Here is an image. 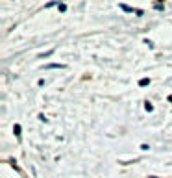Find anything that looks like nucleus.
Returning <instances> with one entry per match:
<instances>
[{
    "label": "nucleus",
    "instance_id": "nucleus-6",
    "mask_svg": "<svg viewBox=\"0 0 172 178\" xmlns=\"http://www.w3.org/2000/svg\"><path fill=\"white\" fill-rule=\"evenodd\" d=\"M57 7H59V11H65V9H67V6H65V4H57Z\"/></svg>",
    "mask_w": 172,
    "mask_h": 178
},
{
    "label": "nucleus",
    "instance_id": "nucleus-2",
    "mask_svg": "<svg viewBox=\"0 0 172 178\" xmlns=\"http://www.w3.org/2000/svg\"><path fill=\"white\" fill-rule=\"evenodd\" d=\"M65 65H61V63H50V65H46L45 69H63Z\"/></svg>",
    "mask_w": 172,
    "mask_h": 178
},
{
    "label": "nucleus",
    "instance_id": "nucleus-5",
    "mask_svg": "<svg viewBox=\"0 0 172 178\" xmlns=\"http://www.w3.org/2000/svg\"><path fill=\"white\" fill-rule=\"evenodd\" d=\"M144 108H146V112H152V109H154V106H152L150 102H146V104H144Z\"/></svg>",
    "mask_w": 172,
    "mask_h": 178
},
{
    "label": "nucleus",
    "instance_id": "nucleus-3",
    "mask_svg": "<svg viewBox=\"0 0 172 178\" xmlns=\"http://www.w3.org/2000/svg\"><path fill=\"white\" fill-rule=\"evenodd\" d=\"M148 84H150V78H141V80H139L141 87H144V85H148Z\"/></svg>",
    "mask_w": 172,
    "mask_h": 178
},
{
    "label": "nucleus",
    "instance_id": "nucleus-1",
    "mask_svg": "<svg viewBox=\"0 0 172 178\" xmlns=\"http://www.w3.org/2000/svg\"><path fill=\"white\" fill-rule=\"evenodd\" d=\"M120 9H124V11H128V13H137V15H143V11L141 9H133V7H130V6H126V4H120Z\"/></svg>",
    "mask_w": 172,
    "mask_h": 178
},
{
    "label": "nucleus",
    "instance_id": "nucleus-4",
    "mask_svg": "<svg viewBox=\"0 0 172 178\" xmlns=\"http://www.w3.org/2000/svg\"><path fill=\"white\" fill-rule=\"evenodd\" d=\"M13 132H15V136H17V137H21V124H15Z\"/></svg>",
    "mask_w": 172,
    "mask_h": 178
},
{
    "label": "nucleus",
    "instance_id": "nucleus-7",
    "mask_svg": "<svg viewBox=\"0 0 172 178\" xmlns=\"http://www.w3.org/2000/svg\"><path fill=\"white\" fill-rule=\"evenodd\" d=\"M169 102H172V95H170V97H169Z\"/></svg>",
    "mask_w": 172,
    "mask_h": 178
}]
</instances>
